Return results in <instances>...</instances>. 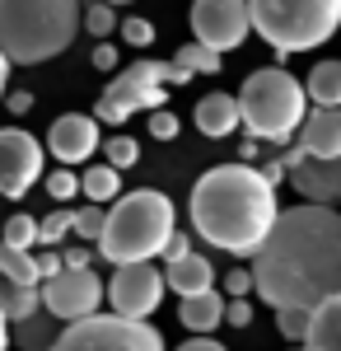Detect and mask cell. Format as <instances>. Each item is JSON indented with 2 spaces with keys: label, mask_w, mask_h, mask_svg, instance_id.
<instances>
[{
  "label": "cell",
  "mask_w": 341,
  "mask_h": 351,
  "mask_svg": "<svg viewBox=\"0 0 341 351\" xmlns=\"http://www.w3.org/2000/svg\"><path fill=\"white\" fill-rule=\"evenodd\" d=\"M253 276L257 300L271 309H318L327 295H341V211L323 202L281 211L266 243L253 253Z\"/></svg>",
  "instance_id": "cell-1"
},
{
  "label": "cell",
  "mask_w": 341,
  "mask_h": 351,
  "mask_svg": "<svg viewBox=\"0 0 341 351\" xmlns=\"http://www.w3.org/2000/svg\"><path fill=\"white\" fill-rule=\"evenodd\" d=\"M187 216H192L197 239H206L210 248L234 253V258H253L266 243L271 225L281 220L276 183L262 169H253L248 160L215 164L192 183Z\"/></svg>",
  "instance_id": "cell-2"
},
{
  "label": "cell",
  "mask_w": 341,
  "mask_h": 351,
  "mask_svg": "<svg viewBox=\"0 0 341 351\" xmlns=\"http://www.w3.org/2000/svg\"><path fill=\"white\" fill-rule=\"evenodd\" d=\"M84 28L79 0H0V52L14 66H42L71 52Z\"/></svg>",
  "instance_id": "cell-3"
},
{
  "label": "cell",
  "mask_w": 341,
  "mask_h": 351,
  "mask_svg": "<svg viewBox=\"0 0 341 351\" xmlns=\"http://www.w3.org/2000/svg\"><path fill=\"white\" fill-rule=\"evenodd\" d=\"M173 225H178V211H173V202L164 192L136 188L108 206V230L94 248L112 267H122V263H155L168 248V239L178 234Z\"/></svg>",
  "instance_id": "cell-4"
},
{
  "label": "cell",
  "mask_w": 341,
  "mask_h": 351,
  "mask_svg": "<svg viewBox=\"0 0 341 351\" xmlns=\"http://www.w3.org/2000/svg\"><path fill=\"white\" fill-rule=\"evenodd\" d=\"M309 84L294 80L281 66L253 71L243 89H238V108H243V132L266 141V145H286L299 136L304 117H309Z\"/></svg>",
  "instance_id": "cell-5"
},
{
  "label": "cell",
  "mask_w": 341,
  "mask_h": 351,
  "mask_svg": "<svg viewBox=\"0 0 341 351\" xmlns=\"http://www.w3.org/2000/svg\"><path fill=\"white\" fill-rule=\"evenodd\" d=\"M253 5V28L276 61H290L294 52H314L332 43L341 28V0H248Z\"/></svg>",
  "instance_id": "cell-6"
},
{
  "label": "cell",
  "mask_w": 341,
  "mask_h": 351,
  "mask_svg": "<svg viewBox=\"0 0 341 351\" xmlns=\"http://www.w3.org/2000/svg\"><path fill=\"white\" fill-rule=\"evenodd\" d=\"M187 80H192V71H187L178 56H173V61L140 56V61L127 66V71L112 75V84L99 94V104H94V117H99V122H112V127H122L127 117H136V112L164 108L168 89H173V84H187Z\"/></svg>",
  "instance_id": "cell-7"
},
{
  "label": "cell",
  "mask_w": 341,
  "mask_h": 351,
  "mask_svg": "<svg viewBox=\"0 0 341 351\" xmlns=\"http://www.w3.org/2000/svg\"><path fill=\"white\" fill-rule=\"evenodd\" d=\"M47 351H164V337L155 324L112 309V314H89L66 324Z\"/></svg>",
  "instance_id": "cell-8"
},
{
  "label": "cell",
  "mask_w": 341,
  "mask_h": 351,
  "mask_svg": "<svg viewBox=\"0 0 341 351\" xmlns=\"http://www.w3.org/2000/svg\"><path fill=\"white\" fill-rule=\"evenodd\" d=\"M192 38L215 52H234L253 33V5L248 0H192Z\"/></svg>",
  "instance_id": "cell-9"
},
{
  "label": "cell",
  "mask_w": 341,
  "mask_h": 351,
  "mask_svg": "<svg viewBox=\"0 0 341 351\" xmlns=\"http://www.w3.org/2000/svg\"><path fill=\"white\" fill-rule=\"evenodd\" d=\"M47 150L42 141H33V132L24 127H0V197L19 202L33 192V183L42 178Z\"/></svg>",
  "instance_id": "cell-10"
},
{
  "label": "cell",
  "mask_w": 341,
  "mask_h": 351,
  "mask_svg": "<svg viewBox=\"0 0 341 351\" xmlns=\"http://www.w3.org/2000/svg\"><path fill=\"white\" fill-rule=\"evenodd\" d=\"M164 291H168V271H159L155 263H122V267H112V281H108V304L117 314L150 319Z\"/></svg>",
  "instance_id": "cell-11"
},
{
  "label": "cell",
  "mask_w": 341,
  "mask_h": 351,
  "mask_svg": "<svg viewBox=\"0 0 341 351\" xmlns=\"http://www.w3.org/2000/svg\"><path fill=\"white\" fill-rule=\"evenodd\" d=\"M103 295H108V286L89 267H66V271H56V276L42 281V300H47V309L61 324H75V319L99 314Z\"/></svg>",
  "instance_id": "cell-12"
},
{
  "label": "cell",
  "mask_w": 341,
  "mask_h": 351,
  "mask_svg": "<svg viewBox=\"0 0 341 351\" xmlns=\"http://www.w3.org/2000/svg\"><path fill=\"white\" fill-rule=\"evenodd\" d=\"M99 117L94 112H61L47 127V150L56 164H84L89 155H99Z\"/></svg>",
  "instance_id": "cell-13"
},
{
  "label": "cell",
  "mask_w": 341,
  "mask_h": 351,
  "mask_svg": "<svg viewBox=\"0 0 341 351\" xmlns=\"http://www.w3.org/2000/svg\"><path fill=\"white\" fill-rule=\"evenodd\" d=\"M290 183L304 202L341 206V155H309L299 169H290Z\"/></svg>",
  "instance_id": "cell-14"
},
{
  "label": "cell",
  "mask_w": 341,
  "mask_h": 351,
  "mask_svg": "<svg viewBox=\"0 0 341 351\" xmlns=\"http://www.w3.org/2000/svg\"><path fill=\"white\" fill-rule=\"evenodd\" d=\"M299 141H304L309 155H341V108L314 104L304 127H299Z\"/></svg>",
  "instance_id": "cell-15"
},
{
  "label": "cell",
  "mask_w": 341,
  "mask_h": 351,
  "mask_svg": "<svg viewBox=\"0 0 341 351\" xmlns=\"http://www.w3.org/2000/svg\"><path fill=\"white\" fill-rule=\"evenodd\" d=\"M197 127H201V136H210V141H225V136L234 132V127H243V108H238L234 94H206L201 104H197Z\"/></svg>",
  "instance_id": "cell-16"
},
{
  "label": "cell",
  "mask_w": 341,
  "mask_h": 351,
  "mask_svg": "<svg viewBox=\"0 0 341 351\" xmlns=\"http://www.w3.org/2000/svg\"><path fill=\"white\" fill-rule=\"evenodd\" d=\"M225 309H229V300L220 295L215 286H210V291H197V295H178V319H183V328H192V332L220 328Z\"/></svg>",
  "instance_id": "cell-17"
},
{
  "label": "cell",
  "mask_w": 341,
  "mask_h": 351,
  "mask_svg": "<svg viewBox=\"0 0 341 351\" xmlns=\"http://www.w3.org/2000/svg\"><path fill=\"white\" fill-rule=\"evenodd\" d=\"M164 271H168V291L173 295H197V291H210L215 286V267H210V258H201V253H183V258H173Z\"/></svg>",
  "instance_id": "cell-18"
},
{
  "label": "cell",
  "mask_w": 341,
  "mask_h": 351,
  "mask_svg": "<svg viewBox=\"0 0 341 351\" xmlns=\"http://www.w3.org/2000/svg\"><path fill=\"white\" fill-rule=\"evenodd\" d=\"M309 351H341V295H327L314 309V328L304 337Z\"/></svg>",
  "instance_id": "cell-19"
},
{
  "label": "cell",
  "mask_w": 341,
  "mask_h": 351,
  "mask_svg": "<svg viewBox=\"0 0 341 351\" xmlns=\"http://www.w3.org/2000/svg\"><path fill=\"white\" fill-rule=\"evenodd\" d=\"M0 271H5V281H19V286H42V271H38L33 248H19V243H10V239H0Z\"/></svg>",
  "instance_id": "cell-20"
},
{
  "label": "cell",
  "mask_w": 341,
  "mask_h": 351,
  "mask_svg": "<svg viewBox=\"0 0 341 351\" xmlns=\"http://www.w3.org/2000/svg\"><path fill=\"white\" fill-rule=\"evenodd\" d=\"M0 309L10 314V324H19V319H28V314L47 309V300H42V286H19V281H0Z\"/></svg>",
  "instance_id": "cell-21"
},
{
  "label": "cell",
  "mask_w": 341,
  "mask_h": 351,
  "mask_svg": "<svg viewBox=\"0 0 341 351\" xmlns=\"http://www.w3.org/2000/svg\"><path fill=\"white\" fill-rule=\"evenodd\" d=\"M309 99L323 108H341V61H318L309 71Z\"/></svg>",
  "instance_id": "cell-22"
},
{
  "label": "cell",
  "mask_w": 341,
  "mask_h": 351,
  "mask_svg": "<svg viewBox=\"0 0 341 351\" xmlns=\"http://www.w3.org/2000/svg\"><path fill=\"white\" fill-rule=\"evenodd\" d=\"M52 324H56V314H52V309H47V314L38 309V314L19 319V328H14V342H19L24 351H47V347L56 342V337H61V332H56Z\"/></svg>",
  "instance_id": "cell-23"
},
{
  "label": "cell",
  "mask_w": 341,
  "mask_h": 351,
  "mask_svg": "<svg viewBox=\"0 0 341 351\" xmlns=\"http://www.w3.org/2000/svg\"><path fill=\"white\" fill-rule=\"evenodd\" d=\"M84 197H89V202H117V197H122V169H117V164H89V169H84Z\"/></svg>",
  "instance_id": "cell-24"
},
{
  "label": "cell",
  "mask_w": 341,
  "mask_h": 351,
  "mask_svg": "<svg viewBox=\"0 0 341 351\" xmlns=\"http://www.w3.org/2000/svg\"><path fill=\"white\" fill-rule=\"evenodd\" d=\"M178 61H183L192 75H220V66H225V61H220V52H215V47H206V43H197V38L178 47Z\"/></svg>",
  "instance_id": "cell-25"
},
{
  "label": "cell",
  "mask_w": 341,
  "mask_h": 351,
  "mask_svg": "<svg viewBox=\"0 0 341 351\" xmlns=\"http://www.w3.org/2000/svg\"><path fill=\"white\" fill-rule=\"evenodd\" d=\"M276 328H281L286 342H304L309 328H314V309H304V304H286V309H276Z\"/></svg>",
  "instance_id": "cell-26"
},
{
  "label": "cell",
  "mask_w": 341,
  "mask_h": 351,
  "mask_svg": "<svg viewBox=\"0 0 341 351\" xmlns=\"http://www.w3.org/2000/svg\"><path fill=\"white\" fill-rule=\"evenodd\" d=\"M103 230H108V206H103V202H89V206H79V211H75V239L99 243V239H103Z\"/></svg>",
  "instance_id": "cell-27"
},
{
  "label": "cell",
  "mask_w": 341,
  "mask_h": 351,
  "mask_svg": "<svg viewBox=\"0 0 341 351\" xmlns=\"http://www.w3.org/2000/svg\"><path fill=\"white\" fill-rule=\"evenodd\" d=\"M84 28H89L94 38H108L112 28H122V19H117V5H108V0H94V5L84 10Z\"/></svg>",
  "instance_id": "cell-28"
},
{
  "label": "cell",
  "mask_w": 341,
  "mask_h": 351,
  "mask_svg": "<svg viewBox=\"0 0 341 351\" xmlns=\"http://www.w3.org/2000/svg\"><path fill=\"white\" fill-rule=\"evenodd\" d=\"M5 239L19 243V248L42 243V220H33V216H10V220H5Z\"/></svg>",
  "instance_id": "cell-29"
},
{
  "label": "cell",
  "mask_w": 341,
  "mask_h": 351,
  "mask_svg": "<svg viewBox=\"0 0 341 351\" xmlns=\"http://www.w3.org/2000/svg\"><path fill=\"white\" fill-rule=\"evenodd\" d=\"M47 192H52V202H71L75 192H84V173H71V164L52 169L47 173Z\"/></svg>",
  "instance_id": "cell-30"
},
{
  "label": "cell",
  "mask_w": 341,
  "mask_h": 351,
  "mask_svg": "<svg viewBox=\"0 0 341 351\" xmlns=\"http://www.w3.org/2000/svg\"><path fill=\"white\" fill-rule=\"evenodd\" d=\"M103 160L117 164V169H131V164L140 160V145H136L131 136H112V141L103 145Z\"/></svg>",
  "instance_id": "cell-31"
},
{
  "label": "cell",
  "mask_w": 341,
  "mask_h": 351,
  "mask_svg": "<svg viewBox=\"0 0 341 351\" xmlns=\"http://www.w3.org/2000/svg\"><path fill=\"white\" fill-rule=\"evenodd\" d=\"M66 234H75V211H52V216L42 220V243L47 248H56Z\"/></svg>",
  "instance_id": "cell-32"
},
{
  "label": "cell",
  "mask_w": 341,
  "mask_h": 351,
  "mask_svg": "<svg viewBox=\"0 0 341 351\" xmlns=\"http://www.w3.org/2000/svg\"><path fill=\"white\" fill-rule=\"evenodd\" d=\"M122 38H127V47H150L155 43V24L145 14H127L122 19Z\"/></svg>",
  "instance_id": "cell-33"
},
{
  "label": "cell",
  "mask_w": 341,
  "mask_h": 351,
  "mask_svg": "<svg viewBox=\"0 0 341 351\" xmlns=\"http://www.w3.org/2000/svg\"><path fill=\"white\" fill-rule=\"evenodd\" d=\"M178 127H183V122H178L173 112H164V108L150 112V136H155V141H173V136H178Z\"/></svg>",
  "instance_id": "cell-34"
},
{
  "label": "cell",
  "mask_w": 341,
  "mask_h": 351,
  "mask_svg": "<svg viewBox=\"0 0 341 351\" xmlns=\"http://www.w3.org/2000/svg\"><path fill=\"white\" fill-rule=\"evenodd\" d=\"M248 291H257V276L253 271H243V267L225 271V295H248Z\"/></svg>",
  "instance_id": "cell-35"
},
{
  "label": "cell",
  "mask_w": 341,
  "mask_h": 351,
  "mask_svg": "<svg viewBox=\"0 0 341 351\" xmlns=\"http://www.w3.org/2000/svg\"><path fill=\"white\" fill-rule=\"evenodd\" d=\"M225 324H234V328H248V324H253V304H248V295H229Z\"/></svg>",
  "instance_id": "cell-36"
},
{
  "label": "cell",
  "mask_w": 341,
  "mask_h": 351,
  "mask_svg": "<svg viewBox=\"0 0 341 351\" xmlns=\"http://www.w3.org/2000/svg\"><path fill=\"white\" fill-rule=\"evenodd\" d=\"M38 271H42V281L56 276V271H66V253H52V248H47V253H38Z\"/></svg>",
  "instance_id": "cell-37"
},
{
  "label": "cell",
  "mask_w": 341,
  "mask_h": 351,
  "mask_svg": "<svg viewBox=\"0 0 341 351\" xmlns=\"http://www.w3.org/2000/svg\"><path fill=\"white\" fill-rule=\"evenodd\" d=\"M5 108L14 112V117H24V112H33V94H28V89H14V94H5Z\"/></svg>",
  "instance_id": "cell-38"
},
{
  "label": "cell",
  "mask_w": 341,
  "mask_h": 351,
  "mask_svg": "<svg viewBox=\"0 0 341 351\" xmlns=\"http://www.w3.org/2000/svg\"><path fill=\"white\" fill-rule=\"evenodd\" d=\"M94 66H99V71H112V66H117V47H112L108 38H99V47H94Z\"/></svg>",
  "instance_id": "cell-39"
},
{
  "label": "cell",
  "mask_w": 341,
  "mask_h": 351,
  "mask_svg": "<svg viewBox=\"0 0 341 351\" xmlns=\"http://www.w3.org/2000/svg\"><path fill=\"white\" fill-rule=\"evenodd\" d=\"M94 253H99L94 243H89V248H66V267H89V263H94Z\"/></svg>",
  "instance_id": "cell-40"
},
{
  "label": "cell",
  "mask_w": 341,
  "mask_h": 351,
  "mask_svg": "<svg viewBox=\"0 0 341 351\" xmlns=\"http://www.w3.org/2000/svg\"><path fill=\"white\" fill-rule=\"evenodd\" d=\"M262 173L271 178V183H276V188H281V183L290 178V164H286V160H266V164H262Z\"/></svg>",
  "instance_id": "cell-41"
},
{
  "label": "cell",
  "mask_w": 341,
  "mask_h": 351,
  "mask_svg": "<svg viewBox=\"0 0 341 351\" xmlns=\"http://www.w3.org/2000/svg\"><path fill=\"white\" fill-rule=\"evenodd\" d=\"M178 351H229V347H220V342H210L206 332H197V337H192V342H183Z\"/></svg>",
  "instance_id": "cell-42"
},
{
  "label": "cell",
  "mask_w": 341,
  "mask_h": 351,
  "mask_svg": "<svg viewBox=\"0 0 341 351\" xmlns=\"http://www.w3.org/2000/svg\"><path fill=\"white\" fill-rule=\"evenodd\" d=\"M183 253H192V239H187V234H173V239H168V248H164V258L173 263V258H183Z\"/></svg>",
  "instance_id": "cell-43"
},
{
  "label": "cell",
  "mask_w": 341,
  "mask_h": 351,
  "mask_svg": "<svg viewBox=\"0 0 341 351\" xmlns=\"http://www.w3.org/2000/svg\"><path fill=\"white\" fill-rule=\"evenodd\" d=\"M10 66H14V61L0 52V104H5V94H10Z\"/></svg>",
  "instance_id": "cell-44"
},
{
  "label": "cell",
  "mask_w": 341,
  "mask_h": 351,
  "mask_svg": "<svg viewBox=\"0 0 341 351\" xmlns=\"http://www.w3.org/2000/svg\"><path fill=\"white\" fill-rule=\"evenodd\" d=\"M257 145H266V141H257V136H248V141H243V150H238V160H257Z\"/></svg>",
  "instance_id": "cell-45"
},
{
  "label": "cell",
  "mask_w": 341,
  "mask_h": 351,
  "mask_svg": "<svg viewBox=\"0 0 341 351\" xmlns=\"http://www.w3.org/2000/svg\"><path fill=\"white\" fill-rule=\"evenodd\" d=\"M10 342H14V332H10V314L0 309V351H10Z\"/></svg>",
  "instance_id": "cell-46"
},
{
  "label": "cell",
  "mask_w": 341,
  "mask_h": 351,
  "mask_svg": "<svg viewBox=\"0 0 341 351\" xmlns=\"http://www.w3.org/2000/svg\"><path fill=\"white\" fill-rule=\"evenodd\" d=\"M290 351H309V347H304V342H290Z\"/></svg>",
  "instance_id": "cell-47"
},
{
  "label": "cell",
  "mask_w": 341,
  "mask_h": 351,
  "mask_svg": "<svg viewBox=\"0 0 341 351\" xmlns=\"http://www.w3.org/2000/svg\"><path fill=\"white\" fill-rule=\"evenodd\" d=\"M108 5H131V0H108Z\"/></svg>",
  "instance_id": "cell-48"
},
{
  "label": "cell",
  "mask_w": 341,
  "mask_h": 351,
  "mask_svg": "<svg viewBox=\"0 0 341 351\" xmlns=\"http://www.w3.org/2000/svg\"><path fill=\"white\" fill-rule=\"evenodd\" d=\"M0 281H5V271H0Z\"/></svg>",
  "instance_id": "cell-49"
}]
</instances>
